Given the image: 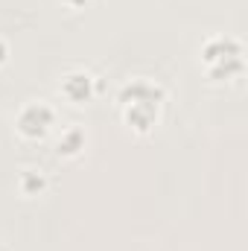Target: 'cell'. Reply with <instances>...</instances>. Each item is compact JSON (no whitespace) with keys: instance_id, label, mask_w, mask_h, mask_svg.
Segmentation results:
<instances>
[{"instance_id":"cell-1","label":"cell","mask_w":248,"mask_h":251,"mask_svg":"<svg viewBox=\"0 0 248 251\" xmlns=\"http://www.w3.org/2000/svg\"><path fill=\"white\" fill-rule=\"evenodd\" d=\"M164 102H167V88L161 82L149 79V76H131L117 91L120 117L137 134H149L155 126L161 123Z\"/></svg>"},{"instance_id":"cell-2","label":"cell","mask_w":248,"mask_h":251,"mask_svg":"<svg viewBox=\"0 0 248 251\" xmlns=\"http://www.w3.org/2000/svg\"><path fill=\"white\" fill-rule=\"evenodd\" d=\"M198 67L210 82H234L246 70V47L234 35H210L198 47Z\"/></svg>"},{"instance_id":"cell-3","label":"cell","mask_w":248,"mask_h":251,"mask_svg":"<svg viewBox=\"0 0 248 251\" xmlns=\"http://www.w3.org/2000/svg\"><path fill=\"white\" fill-rule=\"evenodd\" d=\"M56 120L59 114L47 100H26L15 114V131L26 140H41L53 131Z\"/></svg>"},{"instance_id":"cell-4","label":"cell","mask_w":248,"mask_h":251,"mask_svg":"<svg viewBox=\"0 0 248 251\" xmlns=\"http://www.w3.org/2000/svg\"><path fill=\"white\" fill-rule=\"evenodd\" d=\"M59 94L73 105H85L97 97V76L85 67H70L59 82Z\"/></svg>"},{"instance_id":"cell-5","label":"cell","mask_w":248,"mask_h":251,"mask_svg":"<svg viewBox=\"0 0 248 251\" xmlns=\"http://www.w3.org/2000/svg\"><path fill=\"white\" fill-rule=\"evenodd\" d=\"M85 143H88L85 128L79 123H73V126H67V128H62V134H59V140H56V152H59L62 158H76V155H82Z\"/></svg>"},{"instance_id":"cell-6","label":"cell","mask_w":248,"mask_h":251,"mask_svg":"<svg viewBox=\"0 0 248 251\" xmlns=\"http://www.w3.org/2000/svg\"><path fill=\"white\" fill-rule=\"evenodd\" d=\"M18 190L24 196H41L47 190V173L38 167H24L18 173Z\"/></svg>"},{"instance_id":"cell-7","label":"cell","mask_w":248,"mask_h":251,"mask_svg":"<svg viewBox=\"0 0 248 251\" xmlns=\"http://www.w3.org/2000/svg\"><path fill=\"white\" fill-rule=\"evenodd\" d=\"M9 56H12V50H9V41H6V38L0 35V67L9 62Z\"/></svg>"},{"instance_id":"cell-8","label":"cell","mask_w":248,"mask_h":251,"mask_svg":"<svg viewBox=\"0 0 248 251\" xmlns=\"http://www.w3.org/2000/svg\"><path fill=\"white\" fill-rule=\"evenodd\" d=\"M64 6H70V9H79V6H85L88 0H62Z\"/></svg>"}]
</instances>
